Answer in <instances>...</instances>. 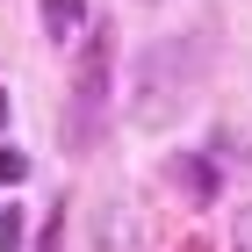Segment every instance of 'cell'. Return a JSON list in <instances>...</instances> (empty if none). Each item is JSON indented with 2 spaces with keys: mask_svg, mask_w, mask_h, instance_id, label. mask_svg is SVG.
Listing matches in <instances>:
<instances>
[{
  "mask_svg": "<svg viewBox=\"0 0 252 252\" xmlns=\"http://www.w3.org/2000/svg\"><path fill=\"white\" fill-rule=\"evenodd\" d=\"M194 79H202V36H166L152 43L144 58L130 65V123L137 130H158L188 108Z\"/></svg>",
  "mask_w": 252,
  "mask_h": 252,
  "instance_id": "obj_1",
  "label": "cell"
},
{
  "mask_svg": "<svg viewBox=\"0 0 252 252\" xmlns=\"http://www.w3.org/2000/svg\"><path fill=\"white\" fill-rule=\"evenodd\" d=\"M101 101H108V36H87L79 72H72V108H65V144H72V152H94Z\"/></svg>",
  "mask_w": 252,
  "mask_h": 252,
  "instance_id": "obj_2",
  "label": "cell"
},
{
  "mask_svg": "<svg viewBox=\"0 0 252 252\" xmlns=\"http://www.w3.org/2000/svg\"><path fill=\"white\" fill-rule=\"evenodd\" d=\"M166 180H173L188 202H216V166H209V158H194V152L166 158Z\"/></svg>",
  "mask_w": 252,
  "mask_h": 252,
  "instance_id": "obj_3",
  "label": "cell"
},
{
  "mask_svg": "<svg viewBox=\"0 0 252 252\" xmlns=\"http://www.w3.org/2000/svg\"><path fill=\"white\" fill-rule=\"evenodd\" d=\"M137 238H144L137 209H130V202H108V216H101V252H130Z\"/></svg>",
  "mask_w": 252,
  "mask_h": 252,
  "instance_id": "obj_4",
  "label": "cell"
},
{
  "mask_svg": "<svg viewBox=\"0 0 252 252\" xmlns=\"http://www.w3.org/2000/svg\"><path fill=\"white\" fill-rule=\"evenodd\" d=\"M87 29V0H43V36L51 43H72Z\"/></svg>",
  "mask_w": 252,
  "mask_h": 252,
  "instance_id": "obj_5",
  "label": "cell"
},
{
  "mask_svg": "<svg viewBox=\"0 0 252 252\" xmlns=\"http://www.w3.org/2000/svg\"><path fill=\"white\" fill-rule=\"evenodd\" d=\"M22 245V209H0V252Z\"/></svg>",
  "mask_w": 252,
  "mask_h": 252,
  "instance_id": "obj_6",
  "label": "cell"
},
{
  "mask_svg": "<svg viewBox=\"0 0 252 252\" xmlns=\"http://www.w3.org/2000/svg\"><path fill=\"white\" fill-rule=\"evenodd\" d=\"M231 252H252V209L231 216Z\"/></svg>",
  "mask_w": 252,
  "mask_h": 252,
  "instance_id": "obj_7",
  "label": "cell"
},
{
  "mask_svg": "<svg viewBox=\"0 0 252 252\" xmlns=\"http://www.w3.org/2000/svg\"><path fill=\"white\" fill-rule=\"evenodd\" d=\"M22 173H29V158H22V152H0V180H7V188H15Z\"/></svg>",
  "mask_w": 252,
  "mask_h": 252,
  "instance_id": "obj_8",
  "label": "cell"
},
{
  "mask_svg": "<svg viewBox=\"0 0 252 252\" xmlns=\"http://www.w3.org/2000/svg\"><path fill=\"white\" fill-rule=\"evenodd\" d=\"M0 123H7V94H0Z\"/></svg>",
  "mask_w": 252,
  "mask_h": 252,
  "instance_id": "obj_9",
  "label": "cell"
}]
</instances>
